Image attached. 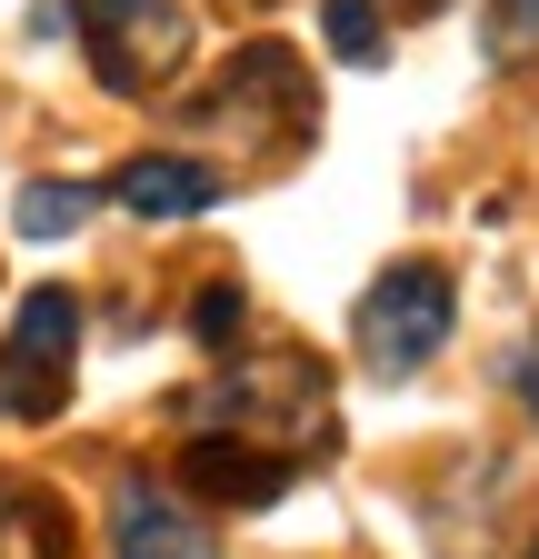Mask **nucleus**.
<instances>
[{"label":"nucleus","instance_id":"1","mask_svg":"<svg viewBox=\"0 0 539 559\" xmlns=\"http://www.w3.org/2000/svg\"><path fill=\"white\" fill-rule=\"evenodd\" d=\"M450 320H459V300H450V270H430V260H399V270H380V280H370V300H360L350 340H360L370 380H420V370L440 360Z\"/></svg>","mask_w":539,"mask_h":559},{"label":"nucleus","instance_id":"2","mask_svg":"<svg viewBox=\"0 0 539 559\" xmlns=\"http://www.w3.org/2000/svg\"><path fill=\"white\" fill-rule=\"evenodd\" d=\"M71 349H81V300L60 290H31L11 340H0V419H50L71 400Z\"/></svg>","mask_w":539,"mask_h":559},{"label":"nucleus","instance_id":"3","mask_svg":"<svg viewBox=\"0 0 539 559\" xmlns=\"http://www.w3.org/2000/svg\"><path fill=\"white\" fill-rule=\"evenodd\" d=\"M81 31H91L100 91H120V100H151L190 60V21L170 11V0H81Z\"/></svg>","mask_w":539,"mask_h":559},{"label":"nucleus","instance_id":"4","mask_svg":"<svg viewBox=\"0 0 539 559\" xmlns=\"http://www.w3.org/2000/svg\"><path fill=\"white\" fill-rule=\"evenodd\" d=\"M110 549L120 559H220L211 520H200L190 500H170V489H151L141 469H130L120 500H110Z\"/></svg>","mask_w":539,"mask_h":559},{"label":"nucleus","instance_id":"5","mask_svg":"<svg viewBox=\"0 0 539 559\" xmlns=\"http://www.w3.org/2000/svg\"><path fill=\"white\" fill-rule=\"evenodd\" d=\"M190 489L200 500H230V510H260V500H280L290 489V450H250L240 430H211V440H190Z\"/></svg>","mask_w":539,"mask_h":559},{"label":"nucleus","instance_id":"6","mask_svg":"<svg viewBox=\"0 0 539 559\" xmlns=\"http://www.w3.org/2000/svg\"><path fill=\"white\" fill-rule=\"evenodd\" d=\"M110 200H120V210H141V221H200V210L230 200V190H220V170H211V160L151 151V160H130V170L110 180Z\"/></svg>","mask_w":539,"mask_h":559},{"label":"nucleus","instance_id":"7","mask_svg":"<svg viewBox=\"0 0 539 559\" xmlns=\"http://www.w3.org/2000/svg\"><path fill=\"white\" fill-rule=\"evenodd\" d=\"M0 559H60V510L21 479H0Z\"/></svg>","mask_w":539,"mask_h":559},{"label":"nucleus","instance_id":"8","mask_svg":"<svg viewBox=\"0 0 539 559\" xmlns=\"http://www.w3.org/2000/svg\"><path fill=\"white\" fill-rule=\"evenodd\" d=\"M91 200H100V190H81V180H31L21 210H11V230H21V240H60V230L91 221Z\"/></svg>","mask_w":539,"mask_h":559},{"label":"nucleus","instance_id":"9","mask_svg":"<svg viewBox=\"0 0 539 559\" xmlns=\"http://www.w3.org/2000/svg\"><path fill=\"white\" fill-rule=\"evenodd\" d=\"M320 31H330L340 60H380V11L370 0H320Z\"/></svg>","mask_w":539,"mask_h":559},{"label":"nucleus","instance_id":"10","mask_svg":"<svg viewBox=\"0 0 539 559\" xmlns=\"http://www.w3.org/2000/svg\"><path fill=\"white\" fill-rule=\"evenodd\" d=\"M539 50V0H500L490 11V60H529Z\"/></svg>","mask_w":539,"mask_h":559},{"label":"nucleus","instance_id":"11","mask_svg":"<svg viewBox=\"0 0 539 559\" xmlns=\"http://www.w3.org/2000/svg\"><path fill=\"white\" fill-rule=\"evenodd\" d=\"M190 330H200V349H220V340H240V290H230V280H211V290H200Z\"/></svg>","mask_w":539,"mask_h":559},{"label":"nucleus","instance_id":"12","mask_svg":"<svg viewBox=\"0 0 539 559\" xmlns=\"http://www.w3.org/2000/svg\"><path fill=\"white\" fill-rule=\"evenodd\" d=\"M510 380H519V400H529V419H539V349H519V360H510Z\"/></svg>","mask_w":539,"mask_h":559}]
</instances>
